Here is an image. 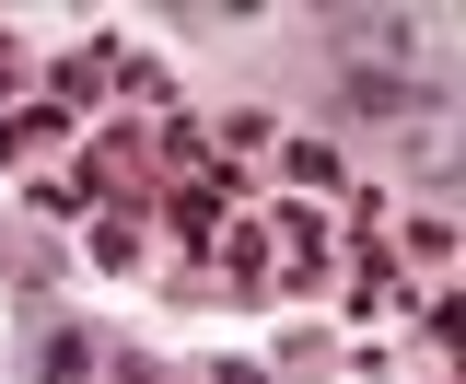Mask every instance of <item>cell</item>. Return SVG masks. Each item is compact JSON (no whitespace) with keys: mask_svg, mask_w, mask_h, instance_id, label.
I'll list each match as a JSON object with an SVG mask.
<instances>
[{"mask_svg":"<svg viewBox=\"0 0 466 384\" xmlns=\"http://www.w3.org/2000/svg\"><path fill=\"white\" fill-rule=\"evenodd\" d=\"M94 268H140V233H128V210L94 221Z\"/></svg>","mask_w":466,"mask_h":384,"instance_id":"cell-5","label":"cell"},{"mask_svg":"<svg viewBox=\"0 0 466 384\" xmlns=\"http://www.w3.org/2000/svg\"><path fill=\"white\" fill-rule=\"evenodd\" d=\"M339 35L361 58H420V24H408V12H339Z\"/></svg>","mask_w":466,"mask_h":384,"instance_id":"cell-1","label":"cell"},{"mask_svg":"<svg viewBox=\"0 0 466 384\" xmlns=\"http://www.w3.org/2000/svg\"><path fill=\"white\" fill-rule=\"evenodd\" d=\"M94 373V327H70V315H58L47 327V361H35V384H82Z\"/></svg>","mask_w":466,"mask_h":384,"instance_id":"cell-2","label":"cell"},{"mask_svg":"<svg viewBox=\"0 0 466 384\" xmlns=\"http://www.w3.org/2000/svg\"><path fill=\"white\" fill-rule=\"evenodd\" d=\"M280 164H291V187H339V152L327 140H280Z\"/></svg>","mask_w":466,"mask_h":384,"instance_id":"cell-4","label":"cell"},{"mask_svg":"<svg viewBox=\"0 0 466 384\" xmlns=\"http://www.w3.org/2000/svg\"><path fill=\"white\" fill-rule=\"evenodd\" d=\"M210 384H268V373H257V361H222V373H210Z\"/></svg>","mask_w":466,"mask_h":384,"instance_id":"cell-7","label":"cell"},{"mask_svg":"<svg viewBox=\"0 0 466 384\" xmlns=\"http://www.w3.org/2000/svg\"><path fill=\"white\" fill-rule=\"evenodd\" d=\"M106 384H152V361H140V349H116V361H106Z\"/></svg>","mask_w":466,"mask_h":384,"instance_id":"cell-6","label":"cell"},{"mask_svg":"<svg viewBox=\"0 0 466 384\" xmlns=\"http://www.w3.org/2000/svg\"><path fill=\"white\" fill-rule=\"evenodd\" d=\"M350 106H361V116H420V82H397V70H350Z\"/></svg>","mask_w":466,"mask_h":384,"instance_id":"cell-3","label":"cell"}]
</instances>
